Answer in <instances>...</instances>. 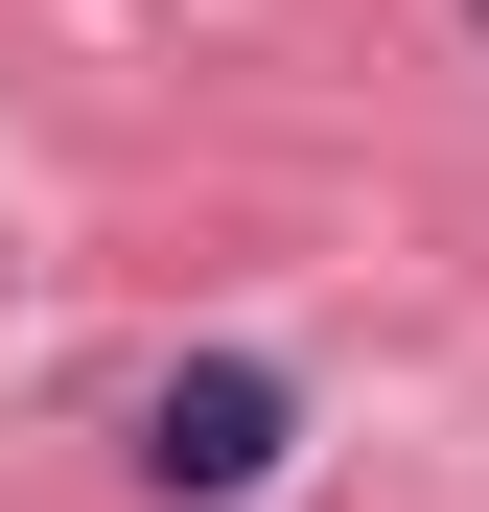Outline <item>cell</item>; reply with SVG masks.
<instances>
[{"mask_svg":"<svg viewBox=\"0 0 489 512\" xmlns=\"http://www.w3.org/2000/svg\"><path fill=\"white\" fill-rule=\"evenodd\" d=\"M280 466H303V373H257V350L140 373V489H163V512H257Z\"/></svg>","mask_w":489,"mask_h":512,"instance_id":"cell-1","label":"cell"},{"mask_svg":"<svg viewBox=\"0 0 489 512\" xmlns=\"http://www.w3.org/2000/svg\"><path fill=\"white\" fill-rule=\"evenodd\" d=\"M466 24H489V0H466Z\"/></svg>","mask_w":489,"mask_h":512,"instance_id":"cell-2","label":"cell"}]
</instances>
